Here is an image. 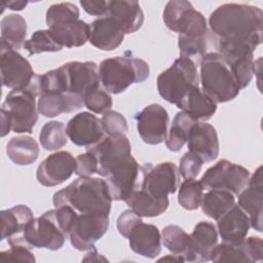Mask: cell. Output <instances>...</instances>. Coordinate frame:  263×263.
<instances>
[{
    "label": "cell",
    "mask_w": 263,
    "mask_h": 263,
    "mask_svg": "<svg viewBox=\"0 0 263 263\" xmlns=\"http://www.w3.org/2000/svg\"><path fill=\"white\" fill-rule=\"evenodd\" d=\"M209 26L225 60L251 54L262 43L263 11L250 4L225 3L211 13Z\"/></svg>",
    "instance_id": "1"
},
{
    "label": "cell",
    "mask_w": 263,
    "mask_h": 263,
    "mask_svg": "<svg viewBox=\"0 0 263 263\" xmlns=\"http://www.w3.org/2000/svg\"><path fill=\"white\" fill-rule=\"evenodd\" d=\"M165 26L179 34L180 57L192 61L201 59L206 51L208 24L203 14L194 9L189 1H168L163 10Z\"/></svg>",
    "instance_id": "2"
},
{
    "label": "cell",
    "mask_w": 263,
    "mask_h": 263,
    "mask_svg": "<svg viewBox=\"0 0 263 263\" xmlns=\"http://www.w3.org/2000/svg\"><path fill=\"white\" fill-rule=\"evenodd\" d=\"M112 197L105 180L79 177L53 194L54 208L69 205L77 213L110 214Z\"/></svg>",
    "instance_id": "3"
},
{
    "label": "cell",
    "mask_w": 263,
    "mask_h": 263,
    "mask_svg": "<svg viewBox=\"0 0 263 263\" xmlns=\"http://www.w3.org/2000/svg\"><path fill=\"white\" fill-rule=\"evenodd\" d=\"M46 25L63 47H80L88 41L90 26L79 18V8L71 2L50 5Z\"/></svg>",
    "instance_id": "4"
},
{
    "label": "cell",
    "mask_w": 263,
    "mask_h": 263,
    "mask_svg": "<svg viewBox=\"0 0 263 263\" xmlns=\"http://www.w3.org/2000/svg\"><path fill=\"white\" fill-rule=\"evenodd\" d=\"M201 90L217 104L235 99L240 88L225 59L218 52L205 53L200 59Z\"/></svg>",
    "instance_id": "5"
},
{
    "label": "cell",
    "mask_w": 263,
    "mask_h": 263,
    "mask_svg": "<svg viewBox=\"0 0 263 263\" xmlns=\"http://www.w3.org/2000/svg\"><path fill=\"white\" fill-rule=\"evenodd\" d=\"M149 75V65L132 55L109 58L99 66L100 83L107 92L113 95L123 92L134 83L145 81Z\"/></svg>",
    "instance_id": "6"
},
{
    "label": "cell",
    "mask_w": 263,
    "mask_h": 263,
    "mask_svg": "<svg viewBox=\"0 0 263 263\" xmlns=\"http://www.w3.org/2000/svg\"><path fill=\"white\" fill-rule=\"evenodd\" d=\"M38 96L36 76L28 87L12 89L7 93L1 112L8 117L12 132L16 134L32 133L38 120V107L36 106V97Z\"/></svg>",
    "instance_id": "7"
},
{
    "label": "cell",
    "mask_w": 263,
    "mask_h": 263,
    "mask_svg": "<svg viewBox=\"0 0 263 263\" xmlns=\"http://www.w3.org/2000/svg\"><path fill=\"white\" fill-rule=\"evenodd\" d=\"M194 86H199V76L195 62L180 57L157 77V90L160 97L176 106Z\"/></svg>",
    "instance_id": "8"
},
{
    "label": "cell",
    "mask_w": 263,
    "mask_h": 263,
    "mask_svg": "<svg viewBox=\"0 0 263 263\" xmlns=\"http://www.w3.org/2000/svg\"><path fill=\"white\" fill-rule=\"evenodd\" d=\"M67 237L58 222L54 209L31 220L22 235V238L30 248L50 251L62 249Z\"/></svg>",
    "instance_id": "9"
},
{
    "label": "cell",
    "mask_w": 263,
    "mask_h": 263,
    "mask_svg": "<svg viewBox=\"0 0 263 263\" xmlns=\"http://www.w3.org/2000/svg\"><path fill=\"white\" fill-rule=\"evenodd\" d=\"M249 178V170L227 159H221L209 167L199 181L203 189H222L238 195L247 186Z\"/></svg>",
    "instance_id": "10"
},
{
    "label": "cell",
    "mask_w": 263,
    "mask_h": 263,
    "mask_svg": "<svg viewBox=\"0 0 263 263\" xmlns=\"http://www.w3.org/2000/svg\"><path fill=\"white\" fill-rule=\"evenodd\" d=\"M0 68L2 85L11 90L28 87L36 76L29 61L1 39Z\"/></svg>",
    "instance_id": "11"
},
{
    "label": "cell",
    "mask_w": 263,
    "mask_h": 263,
    "mask_svg": "<svg viewBox=\"0 0 263 263\" xmlns=\"http://www.w3.org/2000/svg\"><path fill=\"white\" fill-rule=\"evenodd\" d=\"M141 171L143 182L141 189L156 199H165L174 194L180 181V174L177 165L172 161L159 162L155 165L145 163Z\"/></svg>",
    "instance_id": "12"
},
{
    "label": "cell",
    "mask_w": 263,
    "mask_h": 263,
    "mask_svg": "<svg viewBox=\"0 0 263 263\" xmlns=\"http://www.w3.org/2000/svg\"><path fill=\"white\" fill-rule=\"evenodd\" d=\"M109 228V214L78 213L69 233L72 247L78 251H88L104 236Z\"/></svg>",
    "instance_id": "13"
},
{
    "label": "cell",
    "mask_w": 263,
    "mask_h": 263,
    "mask_svg": "<svg viewBox=\"0 0 263 263\" xmlns=\"http://www.w3.org/2000/svg\"><path fill=\"white\" fill-rule=\"evenodd\" d=\"M98 163L97 174L107 177L118 164L132 156L130 143L125 135L106 136L97 144L87 148Z\"/></svg>",
    "instance_id": "14"
},
{
    "label": "cell",
    "mask_w": 263,
    "mask_h": 263,
    "mask_svg": "<svg viewBox=\"0 0 263 263\" xmlns=\"http://www.w3.org/2000/svg\"><path fill=\"white\" fill-rule=\"evenodd\" d=\"M137 129L141 139L149 145L162 143L167 135L168 113L159 104H151L136 116Z\"/></svg>",
    "instance_id": "15"
},
{
    "label": "cell",
    "mask_w": 263,
    "mask_h": 263,
    "mask_svg": "<svg viewBox=\"0 0 263 263\" xmlns=\"http://www.w3.org/2000/svg\"><path fill=\"white\" fill-rule=\"evenodd\" d=\"M263 258V241L259 236L246 237L237 243L221 242L212 253L213 262H261Z\"/></svg>",
    "instance_id": "16"
},
{
    "label": "cell",
    "mask_w": 263,
    "mask_h": 263,
    "mask_svg": "<svg viewBox=\"0 0 263 263\" xmlns=\"http://www.w3.org/2000/svg\"><path fill=\"white\" fill-rule=\"evenodd\" d=\"M76 160L68 151H57L48 155L38 165L36 178L45 187L58 186L71 178L75 173Z\"/></svg>",
    "instance_id": "17"
},
{
    "label": "cell",
    "mask_w": 263,
    "mask_h": 263,
    "mask_svg": "<svg viewBox=\"0 0 263 263\" xmlns=\"http://www.w3.org/2000/svg\"><path fill=\"white\" fill-rule=\"evenodd\" d=\"M66 132L74 145L87 148L100 142L105 135L101 119L86 111L74 115L68 121Z\"/></svg>",
    "instance_id": "18"
},
{
    "label": "cell",
    "mask_w": 263,
    "mask_h": 263,
    "mask_svg": "<svg viewBox=\"0 0 263 263\" xmlns=\"http://www.w3.org/2000/svg\"><path fill=\"white\" fill-rule=\"evenodd\" d=\"M237 205L248 215L250 226L262 232V206H263V181L262 166L249 178L247 186L238 194Z\"/></svg>",
    "instance_id": "19"
},
{
    "label": "cell",
    "mask_w": 263,
    "mask_h": 263,
    "mask_svg": "<svg viewBox=\"0 0 263 263\" xmlns=\"http://www.w3.org/2000/svg\"><path fill=\"white\" fill-rule=\"evenodd\" d=\"M140 172L138 161L130 156L122 163L115 166L106 177L111 197L113 200H126L136 189V181Z\"/></svg>",
    "instance_id": "20"
},
{
    "label": "cell",
    "mask_w": 263,
    "mask_h": 263,
    "mask_svg": "<svg viewBox=\"0 0 263 263\" xmlns=\"http://www.w3.org/2000/svg\"><path fill=\"white\" fill-rule=\"evenodd\" d=\"M68 78L69 93L80 97L84 101V96L88 90L99 86V68L95 62H69L63 65Z\"/></svg>",
    "instance_id": "21"
},
{
    "label": "cell",
    "mask_w": 263,
    "mask_h": 263,
    "mask_svg": "<svg viewBox=\"0 0 263 263\" xmlns=\"http://www.w3.org/2000/svg\"><path fill=\"white\" fill-rule=\"evenodd\" d=\"M188 151L197 154L203 162H211L219 155V139L216 128L210 123L197 121L187 139Z\"/></svg>",
    "instance_id": "22"
},
{
    "label": "cell",
    "mask_w": 263,
    "mask_h": 263,
    "mask_svg": "<svg viewBox=\"0 0 263 263\" xmlns=\"http://www.w3.org/2000/svg\"><path fill=\"white\" fill-rule=\"evenodd\" d=\"M89 26L88 42L101 50L111 51L117 48L124 39L125 34L122 28L110 15L98 17Z\"/></svg>",
    "instance_id": "23"
},
{
    "label": "cell",
    "mask_w": 263,
    "mask_h": 263,
    "mask_svg": "<svg viewBox=\"0 0 263 263\" xmlns=\"http://www.w3.org/2000/svg\"><path fill=\"white\" fill-rule=\"evenodd\" d=\"M127 239L130 250L142 257L154 259L161 252V234L153 224L139 223L133 228Z\"/></svg>",
    "instance_id": "24"
},
{
    "label": "cell",
    "mask_w": 263,
    "mask_h": 263,
    "mask_svg": "<svg viewBox=\"0 0 263 263\" xmlns=\"http://www.w3.org/2000/svg\"><path fill=\"white\" fill-rule=\"evenodd\" d=\"M248 215L234 204L227 213L217 220L218 234L224 242L237 243L247 237L250 229Z\"/></svg>",
    "instance_id": "25"
},
{
    "label": "cell",
    "mask_w": 263,
    "mask_h": 263,
    "mask_svg": "<svg viewBox=\"0 0 263 263\" xmlns=\"http://www.w3.org/2000/svg\"><path fill=\"white\" fill-rule=\"evenodd\" d=\"M193 262L211 261L212 253L218 245V230L212 222H198L190 234Z\"/></svg>",
    "instance_id": "26"
},
{
    "label": "cell",
    "mask_w": 263,
    "mask_h": 263,
    "mask_svg": "<svg viewBox=\"0 0 263 263\" xmlns=\"http://www.w3.org/2000/svg\"><path fill=\"white\" fill-rule=\"evenodd\" d=\"M107 15L114 17L118 22L124 34L137 32L144 23V12L140 3L137 1H109V11Z\"/></svg>",
    "instance_id": "27"
},
{
    "label": "cell",
    "mask_w": 263,
    "mask_h": 263,
    "mask_svg": "<svg viewBox=\"0 0 263 263\" xmlns=\"http://www.w3.org/2000/svg\"><path fill=\"white\" fill-rule=\"evenodd\" d=\"M177 107L197 121L209 120L217 111V103L199 86L192 87Z\"/></svg>",
    "instance_id": "28"
},
{
    "label": "cell",
    "mask_w": 263,
    "mask_h": 263,
    "mask_svg": "<svg viewBox=\"0 0 263 263\" xmlns=\"http://www.w3.org/2000/svg\"><path fill=\"white\" fill-rule=\"evenodd\" d=\"M84 106L82 98L71 95H39L38 112L44 117H55L63 113H71Z\"/></svg>",
    "instance_id": "29"
},
{
    "label": "cell",
    "mask_w": 263,
    "mask_h": 263,
    "mask_svg": "<svg viewBox=\"0 0 263 263\" xmlns=\"http://www.w3.org/2000/svg\"><path fill=\"white\" fill-rule=\"evenodd\" d=\"M1 240L23 232L28 223L34 219L32 210L25 204H17L0 212Z\"/></svg>",
    "instance_id": "30"
},
{
    "label": "cell",
    "mask_w": 263,
    "mask_h": 263,
    "mask_svg": "<svg viewBox=\"0 0 263 263\" xmlns=\"http://www.w3.org/2000/svg\"><path fill=\"white\" fill-rule=\"evenodd\" d=\"M8 158L16 165H29L39 156V145L30 136H16L11 138L6 145Z\"/></svg>",
    "instance_id": "31"
},
{
    "label": "cell",
    "mask_w": 263,
    "mask_h": 263,
    "mask_svg": "<svg viewBox=\"0 0 263 263\" xmlns=\"http://www.w3.org/2000/svg\"><path fill=\"white\" fill-rule=\"evenodd\" d=\"M163 246L174 255L180 256L187 262H193L191 238L178 225H167L161 231Z\"/></svg>",
    "instance_id": "32"
},
{
    "label": "cell",
    "mask_w": 263,
    "mask_h": 263,
    "mask_svg": "<svg viewBox=\"0 0 263 263\" xmlns=\"http://www.w3.org/2000/svg\"><path fill=\"white\" fill-rule=\"evenodd\" d=\"M125 202L130 210L142 218L160 216L167 210L170 204L168 198L156 199L142 189H135Z\"/></svg>",
    "instance_id": "33"
},
{
    "label": "cell",
    "mask_w": 263,
    "mask_h": 263,
    "mask_svg": "<svg viewBox=\"0 0 263 263\" xmlns=\"http://www.w3.org/2000/svg\"><path fill=\"white\" fill-rule=\"evenodd\" d=\"M234 204L233 193L222 189H211L203 194L200 206L204 215L217 221Z\"/></svg>",
    "instance_id": "34"
},
{
    "label": "cell",
    "mask_w": 263,
    "mask_h": 263,
    "mask_svg": "<svg viewBox=\"0 0 263 263\" xmlns=\"http://www.w3.org/2000/svg\"><path fill=\"white\" fill-rule=\"evenodd\" d=\"M196 122L197 120L187 113L183 111L178 112L164 140L167 149L173 152L180 151L187 143L189 133Z\"/></svg>",
    "instance_id": "35"
},
{
    "label": "cell",
    "mask_w": 263,
    "mask_h": 263,
    "mask_svg": "<svg viewBox=\"0 0 263 263\" xmlns=\"http://www.w3.org/2000/svg\"><path fill=\"white\" fill-rule=\"evenodd\" d=\"M1 40L5 41L13 49L18 50L26 41L27 22L16 13L5 15L1 20Z\"/></svg>",
    "instance_id": "36"
},
{
    "label": "cell",
    "mask_w": 263,
    "mask_h": 263,
    "mask_svg": "<svg viewBox=\"0 0 263 263\" xmlns=\"http://www.w3.org/2000/svg\"><path fill=\"white\" fill-rule=\"evenodd\" d=\"M39 142L46 151H55L63 148L68 142L65 124L58 120L46 122L40 130Z\"/></svg>",
    "instance_id": "37"
},
{
    "label": "cell",
    "mask_w": 263,
    "mask_h": 263,
    "mask_svg": "<svg viewBox=\"0 0 263 263\" xmlns=\"http://www.w3.org/2000/svg\"><path fill=\"white\" fill-rule=\"evenodd\" d=\"M24 48L29 55H34L41 52H57L62 50L63 46L58 42L53 34L46 29L35 31L31 38L25 41Z\"/></svg>",
    "instance_id": "38"
},
{
    "label": "cell",
    "mask_w": 263,
    "mask_h": 263,
    "mask_svg": "<svg viewBox=\"0 0 263 263\" xmlns=\"http://www.w3.org/2000/svg\"><path fill=\"white\" fill-rule=\"evenodd\" d=\"M203 187L200 181L195 179H187L181 184L178 193V202L179 204L187 210L194 211L197 210L202 200L203 196Z\"/></svg>",
    "instance_id": "39"
},
{
    "label": "cell",
    "mask_w": 263,
    "mask_h": 263,
    "mask_svg": "<svg viewBox=\"0 0 263 263\" xmlns=\"http://www.w3.org/2000/svg\"><path fill=\"white\" fill-rule=\"evenodd\" d=\"M9 249L0 253L1 261H16V262H35V256L30 248L22 238V236H12L7 238Z\"/></svg>",
    "instance_id": "40"
},
{
    "label": "cell",
    "mask_w": 263,
    "mask_h": 263,
    "mask_svg": "<svg viewBox=\"0 0 263 263\" xmlns=\"http://www.w3.org/2000/svg\"><path fill=\"white\" fill-rule=\"evenodd\" d=\"M113 101L109 92H107L101 85L91 88L84 96V106L96 114H103L110 110Z\"/></svg>",
    "instance_id": "41"
},
{
    "label": "cell",
    "mask_w": 263,
    "mask_h": 263,
    "mask_svg": "<svg viewBox=\"0 0 263 263\" xmlns=\"http://www.w3.org/2000/svg\"><path fill=\"white\" fill-rule=\"evenodd\" d=\"M105 134L107 136H119L125 135L128 130L127 121L125 117L114 110H108L103 113L101 118Z\"/></svg>",
    "instance_id": "42"
},
{
    "label": "cell",
    "mask_w": 263,
    "mask_h": 263,
    "mask_svg": "<svg viewBox=\"0 0 263 263\" xmlns=\"http://www.w3.org/2000/svg\"><path fill=\"white\" fill-rule=\"evenodd\" d=\"M203 160L193 152H186L180 159L179 174L184 180L195 179L201 171Z\"/></svg>",
    "instance_id": "43"
},
{
    "label": "cell",
    "mask_w": 263,
    "mask_h": 263,
    "mask_svg": "<svg viewBox=\"0 0 263 263\" xmlns=\"http://www.w3.org/2000/svg\"><path fill=\"white\" fill-rule=\"evenodd\" d=\"M76 167L75 173L79 177H91L93 174H97L98 163L95 155L87 151L85 153L79 154L76 158Z\"/></svg>",
    "instance_id": "44"
},
{
    "label": "cell",
    "mask_w": 263,
    "mask_h": 263,
    "mask_svg": "<svg viewBox=\"0 0 263 263\" xmlns=\"http://www.w3.org/2000/svg\"><path fill=\"white\" fill-rule=\"evenodd\" d=\"M143 222L142 217L137 215L133 210L122 212L117 219V230L125 238L128 237L133 228L139 223Z\"/></svg>",
    "instance_id": "45"
},
{
    "label": "cell",
    "mask_w": 263,
    "mask_h": 263,
    "mask_svg": "<svg viewBox=\"0 0 263 263\" xmlns=\"http://www.w3.org/2000/svg\"><path fill=\"white\" fill-rule=\"evenodd\" d=\"M80 5L83 10L95 16H105L109 11V0H81Z\"/></svg>",
    "instance_id": "46"
},
{
    "label": "cell",
    "mask_w": 263,
    "mask_h": 263,
    "mask_svg": "<svg viewBox=\"0 0 263 263\" xmlns=\"http://www.w3.org/2000/svg\"><path fill=\"white\" fill-rule=\"evenodd\" d=\"M89 252L85 255V257L83 258V261H107L106 258H104L102 255H100L97 250L93 248H91L90 250H88Z\"/></svg>",
    "instance_id": "47"
},
{
    "label": "cell",
    "mask_w": 263,
    "mask_h": 263,
    "mask_svg": "<svg viewBox=\"0 0 263 263\" xmlns=\"http://www.w3.org/2000/svg\"><path fill=\"white\" fill-rule=\"evenodd\" d=\"M2 4L8 7L10 10H23L27 6L28 1H8Z\"/></svg>",
    "instance_id": "48"
}]
</instances>
